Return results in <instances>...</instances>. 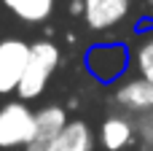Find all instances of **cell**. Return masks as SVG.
<instances>
[{"label": "cell", "instance_id": "cell-1", "mask_svg": "<svg viewBox=\"0 0 153 151\" xmlns=\"http://www.w3.org/2000/svg\"><path fill=\"white\" fill-rule=\"evenodd\" d=\"M59 62H62V51H59V46L54 41H48V38L35 41L32 54H30V65H27V73L22 78V86H19L16 97L24 100V103L38 100L46 92V86H48L51 76L56 73Z\"/></svg>", "mask_w": 153, "mask_h": 151}, {"label": "cell", "instance_id": "cell-2", "mask_svg": "<svg viewBox=\"0 0 153 151\" xmlns=\"http://www.w3.org/2000/svg\"><path fill=\"white\" fill-rule=\"evenodd\" d=\"M132 65V51L126 43H97L83 54V68L97 84H118L124 81Z\"/></svg>", "mask_w": 153, "mask_h": 151}, {"label": "cell", "instance_id": "cell-3", "mask_svg": "<svg viewBox=\"0 0 153 151\" xmlns=\"http://www.w3.org/2000/svg\"><path fill=\"white\" fill-rule=\"evenodd\" d=\"M35 108L24 100H8L0 105V151L27 149L35 135Z\"/></svg>", "mask_w": 153, "mask_h": 151}, {"label": "cell", "instance_id": "cell-4", "mask_svg": "<svg viewBox=\"0 0 153 151\" xmlns=\"http://www.w3.org/2000/svg\"><path fill=\"white\" fill-rule=\"evenodd\" d=\"M32 54V43L22 38H3L0 41V95H13L22 86Z\"/></svg>", "mask_w": 153, "mask_h": 151}, {"label": "cell", "instance_id": "cell-5", "mask_svg": "<svg viewBox=\"0 0 153 151\" xmlns=\"http://www.w3.org/2000/svg\"><path fill=\"white\" fill-rule=\"evenodd\" d=\"M113 103L121 113L129 116H143L153 111V84L134 76V78H124L116 84L113 89Z\"/></svg>", "mask_w": 153, "mask_h": 151}, {"label": "cell", "instance_id": "cell-6", "mask_svg": "<svg viewBox=\"0 0 153 151\" xmlns=\"http://www.w3.org/2000/svg\"><path fill=\"white\" fill-rule=\"evenodd\" d=\"M70 124V116H67V108L65 105H43L38 108L35 113V135L32 140L27 143L24 151H48V146L54 143V138Z\"/></svg>", "mask_w": 153, "mask_h": 151}, {"label": "cell", "instance_id": "cell-7", "mask_svg": "<svg viewBox=\"0 0 153 151\" xmlns=\"http://www.w3.org/2000/svg\"><path fill=\"white\" fill-rule=\"evenodd\" d=\"M137 140V130H134V116L129 113H110L102 119L100 130H97V143L105 151H124Z\"/></svg>", "mask_w": 153, "mask_h": 151}, {"label": "cell", "instance_id": "cell-8", "mask_svg": "<svg viewBox=\"0 0 153 151\" xmlns=\"http://www.w3.org/2000/svg\"><path fill=\"white\" fill-rule=\"evenodd\" d=\"M83 19L89 24V30L94 32H105L113 30L116 24H121L129 11H132V0H83Z\"/></svg>", "mask_w": 153, "mask_h": 151}, {"label": "cell", "instance_id": "cell-9", "mask_svg": "<svg viewBox=\"0 0 153 151\" xmlns=\"http://www.w3.org/2000/svg\"><path fill=\"white\" fill-rule=\"evenodd\" d=\"M97 135L83 119H70V124L54 138L48 151H94Z\"/></svg>", "mask_w": 153, "mask_h": 151}, {"label": "cell", "instance_id": "cell-10", "mask_svg": "<svg viewBox=\"0 0 153 151\" xmlns=\"http://www.w3.org/2000/svg\"><path fill=\"white\" fill-rule=\"evenodd\" d=\"M0 5L24 24H43L54 14L56 0H0Z\"/></svg>", "mask_w": 153, "mask_h": 151}, {"label": "cell", "instance_id": "cell-11", "mask_svg": "<svg viewBox=\"0 0 153 151\" xmlns=\"http://www.w3.org/2000/svg\"><path fill=\"white\" fill-rule=\"evenodd\" d=\"M132 68L140 78L153 84V32H145L132 49Z\"/></svg>", "mask_w": 153, "mask_h": 151}, {"label": "cell", "instance_id": "cell-12", "mask_svg": "<svg viewBox=\"0 0 153 151\" xmlns=\"http://www.w3.org/2000/svg\"><path fill=\"white\" fill-rule=\"evenodd\" d=\"M134 130H137V140L140 146H151L153 149V111L134 116Z\"/></svg>", "mask_w": 153, "mask_h": 151}, {"label": "cell", "instance_id": "cell-13", "mask_svg": "<svg viewBox=\"0 0 153 151\" xmlns=\"http://www.w3.org/2000/svg\"><path fill=\"white\" fill-rule=\"evenodd\" d=\"M83 11H86V8H83V0H73V3H70V14H73V16H81Z\"/></svg>", "mask_w": 153, "mask_h": 151}, {"label": "cell", "instance_id": "cell-14", "mask_svg": "<svg viewBox=\"0 0 153 151\" xmlns=\"http://www.w3.org/2000/svg\"><path fill=\"white\" fill-rule=\"evenodd\" d=\"M137 151H153L151 146H137Z\"/></svg>", "mask_w": 153, "mask_h": 151}, {"label": "cell", "instance_id": "cell-15", "mask_svg": "<svg viewBox=\"0 0 153 151\" xmlns=\"http://www.w3.org/2000/svg\"><path fill=\"white\" fill-rule=\"evenodd\" d=\"M148 3H151V5H153V0H148Z\"/></svg>", "mask_w": 153, "mask_h": 151}]
</instances>
